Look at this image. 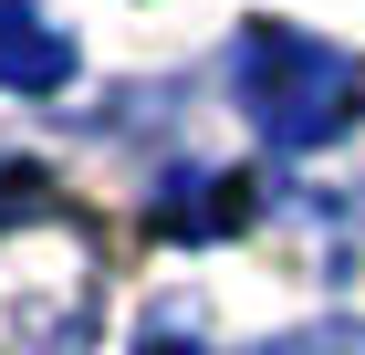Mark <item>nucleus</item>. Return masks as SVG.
Returning <instances> with one entry per match:
<instances>
[{
    "label": "nucleus",
    "instance_id": "nucleus-1",
    "mask_svg": "<svg viewBox=\"0 0 365 355\" xmlns=\"http://www.w3.org/2000/svg\"><path fill=\"white\" fill-rule=\"evenodd\" d=\"M251 105L282 146H324L334 126H355L365 105V74L334 53V42H313V31H251Z\"/></svg>",
    "mask_w": 365,
    "mask_h": 355
},
{
    "label": "nucleus",
    "instance_id": "nucleus-3",
    "mask_svg": "<svg viewBox=\"0 0 365 355\" xmlns=\"http://www.w3.org/2000/svg\"><path fill=\"white\" fill-rule=\"evenodd\" d=\"M272 355H365V324H313V334H292Z\"/></svg>",
    "mask_w": 365,
    "mask_h": 355
},
{
    "label": "nucleus",
    "instance_id": "nucleus-2",
    "mask_svg": "<svg viewBox=\"0 0 365 355\" xmlns=\"http://www.w3.org/2000/svg\"><path fill=\"white\" fill-rule=\"evenodd\" d=\"M73 74V53H63V31L42 21V11H0V84H31V94H53V84Z\"/></svg>",
    "mask_w": 365,
    "mask_h": 355
}]
</instances>
